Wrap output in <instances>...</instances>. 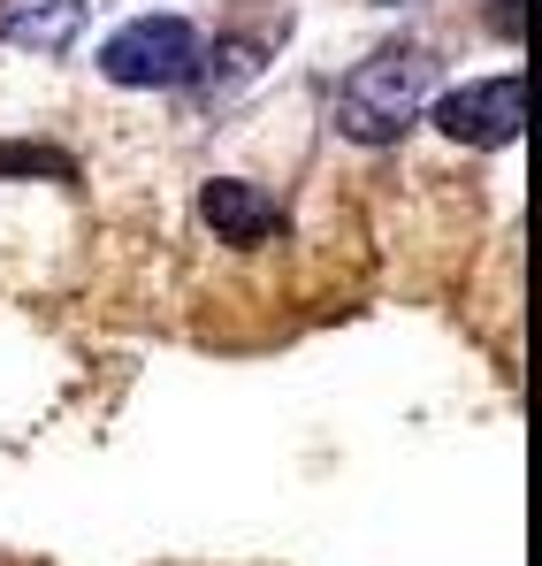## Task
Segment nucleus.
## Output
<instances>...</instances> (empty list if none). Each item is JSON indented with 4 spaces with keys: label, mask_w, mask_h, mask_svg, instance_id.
Masks as SVG:
<instances>
[{
    "label": "nucleus",
    "mask_w": 542,
    "mask_h": 566,
    "mask_svg": "<svg viewBox=\"0 0 542 566\" xmlns=\"http://www.w3.org/2000/svg\"><path fill=\"white\" fill-rule=\"evenodd\" d=\"M436 93H444L436 54L413 46V39H397V46L366 54L360 70L344 77L337 123H344V138H360V146H397V138L428 115V99H436Z\"/></svg>",
    "instance_id": "obj_1"
},
{
    "label": "nucleus",
    "mask_w": 542,
    "mask_h": 566,
    "mask_svg": "<svg viewBox=\"0 0 542 566\" xmlns=\"http://www.w3.org/2000/svg\"><path fill=\"white\" fill-rule=\"evenodd\" d=\"M199 54H206V46H199V31H191L183 15H130V23L99 46V77H107V85H146V93L161 85V93H169V85H191V77H199Z\"/></svg>",
    "instance_id": "obj_2"
},
{
    "label": "nucleus",
    "mask_w": 542,
    "mask_h": 566,
    "mask_svg": "<svg viewBox=\"0 0 542 566\" xmlns=\"http://www.w3.org/2000/svg\"><path fill=\"white\" fill-rule=\"evenodd\" d=\"M428 115H436V130H444L451 146H481V154H497V146H512V138L528 130V77L451 85V93L428 99Z\"/></svg>",
    "instance_id": "obj_3"
},
{
    "label": "nucleus",
    "mask_w": 542,
    "mask_h": 566,
    "mask_svg": "<svg viewBox=\"0 0 542 566\" xmlns=\"http://www.w3.org/2000/svg\"><path fill=\"white\" fill-rule=\"evenodd\" d=\"M199 222L214 230V238H230V245H261L275 222V199L268 191H253V185H237V177H214V185L199 191Z\"/></svg>",
    "instance_id": "obj_4"
},
{
    "label": "nucleus",
    "mask_w": 542,
    "mask_h": 566,
    "mask_svg": "<svg viewBox=\"0 0 542 566\" xmlns=\"http://www.w3.org/2000/svg\"><path fill=\"white\" fill-rule=\"evenodd\" d=\"M92 0H0V39L8 46H39V54H62L77 31H85Z\"/></svg>",
    "instance_id": "obj_5"
},
{
    "label": "nucleus",
    "mask_w": 542,
    "mask_h": 566,
    "mask_svg": "<svg viewBox=\"0 0 542 566\" xmlns=\"http://www.w3.org/2000/svg\"><path fill=\"white\" fill-rule=\"evenodd\" d=\"M0 177H62L70 185L77 169H70L62 146H0Z\"/></svg>",
    "instance_id": "obj_6"
}]
</instances>
